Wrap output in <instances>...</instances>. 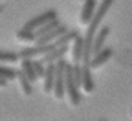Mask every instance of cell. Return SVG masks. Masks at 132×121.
Here are the masks:
<instances>
[{"mask_svg":"<svg viewBox=\"0 0 132 121\" xmlns=\"http://www.w3.org/2000/svg\"><path fill=\"white\" fill-rule=\"evenodd\" d=\"M37 35H35V31H31V29H19L16 31V41H20V42H35Z\"/></svg>","mask_w":132,"mask_h":121,"instance_id":"14","label":"cell"},{"mask_svg":"<svg viewBox=\"0 0 132 121\" xmlns=\"http://www.w3.org/2000/svg\"><path fill=\"white\" fill-rule=\"evenodd\" d=\"M82 2H85V0H82Z\"/></svg>","mask_w":132,"mask_h":121,"instance_id":"23","label":"cell"},{"mask_svg":"<svg viewBox=\"0 0 132 121\" xmlns=\"http://www.w3.org/2000/svg\"><path fill=\"white\" fill-rule=\"evenodd\" d=\"M44 84L42 88L44 92H53V84H55V62L46 64V72H44Z\"/></svg>","mask_w":132,"mask_h":121,"instance_id":"8","label":"cell"},{"mask_svg":"<svg viewBox=\"0 0 132 121\" xmlns=\"http://www.w3.org/2000/svg\"><path fill=\"white\" fill-rule=\"evenodd\" d=\"M101 121H106V119H101Z\"/></svg>","mask_w":132,"mask_h":121,"instance_id":"22","label":"cell"},{"mask_svg":"<svg viewBox=\"0 0 132 121\" xmlns=\"http://www.w3.org/2000/svg\"><path fill=\"white\" fill-rule=\"evenodd\" d=\"M82 51H85V37L77 35L72 41V61L73 62H81L82 61Z\"/></svg>","mask_w":132,"mask_h":121,"instance_id":"9","label":"cell"},{"mask_svg":"<svg viewBox=\"0 0 132 121\" xmlns=\"http://www.w3.org/2000/svg\"><path fill=\"white\" fill-rule=\"evenodd\" d=\"M66 62L64 61V57L62 59H59L57 62H55V84H53V95H55V99H62L64 95H66V88H64V72H66Z\"/></svg>","mask_w":132,"mask_h":121,"instance_id":"2","label":"cell"},{"mask_svg":"<svg viewBox=\"0 0 132 121\" xmlns=\"http://www.w3.org/2000/svg\"><path fill=\"white\" fill-rule=\"evenodd\" d=\"M64 88H66V95L70 99V105L77 107L81 103V88L73 81V70L72 64H66V72H64Z\"/></svg>","mask_w":132,"mask_h":121,"instance_id":"1","label":"cell"},{"mask_svg":"<svg viewBox=\"0 0 132 121\" xmlns=\"http://www.w3.org/2000/svg\"><path fill=\"white\" fill-rule=\"evenodd\" d=\"M130 116H132V108H130Z\"/></svg>","mask_w":132,"mask_h":121,"instance_id":"20","label":"cell"},{"mask_svg":"<svg viewBox=\"0 0 132 121\" xmlns=\"http://www.w3.org/2000/svg\"><path fill=\"white\" fill-rule=\"evenodd\" d=\"M20 70L26 74V77L35 83L39 77H37V72H35V66H33V59H20Z\"/></svg>","mask_w":132,"mask_h":121,"instance_id":"12","label":"cell"},{"mask_svg":"<svg viewBox=\"0 0 132 121\" xmlns=\"http://www.w3.org/2000/svg\"><path fill=\"white\" fill-rule=\"evenodd\" d=\"M16 79H19V83H20L22 94H24V95H31V94H33V83L26 77V74H24L22 70L16 72Z\"/></svg>","mask_w":132,"mask_h":121,"instance_id":"13","label":"cell"},{"mask_svg":"<svg viewBox=\"0 0 132 121\" xmlns=\"http://www.w3.org/2000/svg\"><path fill=\"white\" fill-rule=\"evenodd\" d=\"M20 57L19 53L15 51H6V50H0V64H7V62H16Z\"/></svg>","mask_w":132,"mask_h":121,"instance_id":"15","label":"cell"},{"mask_svg":"<svg viewBox=\"0 0 132 121\" xmlns=\"http://www.w3.org/2000/svg\"><path fill=\"white\" fill-rule=\"evenodd\" d=\"M82 66V84H81V90H85L86 94L94 92V79H92V68L88 64H81Z\"/></svg>","mask_w":132,"mask_h":121,"instance_id":"11","label":"cell"},{"mask_svg":"<svg viewBox=\"0 0 132 121\" xmlns=\"http://www.w3.org/2000/svg\"><path fill=\"white\" fill-rule=\"evenodd\" d=\"M7 83H9V81H7L6 77H2V75H0V88H6V86H7Z\"/></svg>","mask_w":132,"mask_h":121,"instance_id":"19","label":"cell"},{"mask_svg":"<svg viewBox=\"0 0 132 121\" xmlns=\"http://www.w3.org/2000/svg\"><path fill=\"white\" fill-rule=\"evenodd\" d=\"M53 19H57V11H55V9H48V11H44V13L37 15V17H33V19H29V20L24 24V28H26V29H31V31H37L40 26H44L46 22L53 20Z\"/></svg>","mask_w":132,"mask_h":121,"instance_id":"3","label":"cell"},{"mask_svg":"<svg viewBox=\"0 0 132 121\" xmlns=\"http://www.w3.org/2000/svg\"><path fill=\"white\" fill-rule=\"evenodd\" d=\"M33 66H35V72H37V77H44V72H46V64L42 61H33Z\"/></svg>","mask_w":132,"mask_h":121,"instance_id":"18","label":"cell"},{"mask_svg":"<svg viewBox=\"0 0 132 121\" xmlns=\"http://www.w3.org/2000/svg\"><path fill=\"white\" fill-rule=\"evenodd\" d=\"M108 33H110V28L108 26H103V28H99L97 33H95V37H94V44H92V55L97 53L99 50H103V44L108 37Z\"/></svg>","mask_w":132,"mask_h":121,"instance_id":"7","label":"cell"},{"mask_svg":"<svg viewBox=\"0 0 132 121\" xmlns=\"http://www.w3.org/2000/svg\"><path fill=\"white\" fill-rule=\"evenodd\" d=\"M66 31H68V28H66L64 24H59V26H57V28H53L52 31H48V33H44V35L37 37V39H35V44H50V42L57 41L61 35H64Z\"/></svg>","mask_w":132,"mask_h":121,"instance_id":"4","label":"cell"},{"mask_svg":"<svg viewBox=\"0 0 132 121\" xmlns=\"http://www.w3.org/2000/svg\"><path fill=\"white\" fill-rule=\"evenodd\" d=\"M0 13H2V7H0Z\"/></svg>","mask_w":132,"mask_h":121,"instance_id":"21","label":"cell"},{"mask_svg":"<svg viewBox=\"0 0 132 121\" xmlns=\"http://www.w3.org/2000/svg\"><path fill=\"white\" fill-rule=\"evenodd\" d=\"M61 22H59V19H53V20H50V22H46L44 26H40L37 31H35V35L37 37H40V35H44V33H48V31H52L53 28H57Z\"/></svg>","mask_w":132,"mask_h":121,"instance_id":"16","label":"cell"},{"mask_svg":"<svg viewBox=\"0 0 132 121\" xmlns=\"http://www.w3.org/2000/svg\"><path fill=\"white\" fill-rule=\"evenodd\" d=\"M112 55H114L112 48H103V50H99L97 53H94V55H92V59H90V68H92V70H95V68L103 66L106 61H110V59H112Z\"/></svg>","mask_w":132,"mask_h":121,"instance_id":"5","label":"cell"},{"mask_svg":"<svg viewBox=\"0 0 132 121\" xmlns=\"http://www.w3.org/2000/svg\"><path fill=\"white\" fill-rule=\"evenodd\" d=\"M66 53H68V46H59L52 51H48L46 55H42V62L44 64H50V62H57L59 59H62Z\"/></svg>","mask_w":132,"mask_h":121,"instance_id":"10","label":"cell"},{"mask_svg":"<svg viewBox=\"0 0 132 121\" xmlns=\"http://www.w3.org/2000/svg\"><path fill=\"white\" fill-rule=\"evenodd\" d=\"M16 72H19V70H15V68H9V66L0 64V75H2V77H6L7 81L16 79Z\"/></svg>","mask_w":132,"mask_h":121,"instance_id":"17","label":"cell"},{"mask_svg":"<svg viewBox=\"0 0 132 121\" xmlns=\"http://www.w3.org/2000/svg\"><path fill=\"white\" fill-rule=\"evenodd\" d=\"M95 9H97V2H95V0H85V6H82V9H81L79 22L88 26V22L92 20V17H94Z\"/></svg>","mask_w":132,"mask_h":121,"instance_id":"6","label":"cell"}]
</instances>
